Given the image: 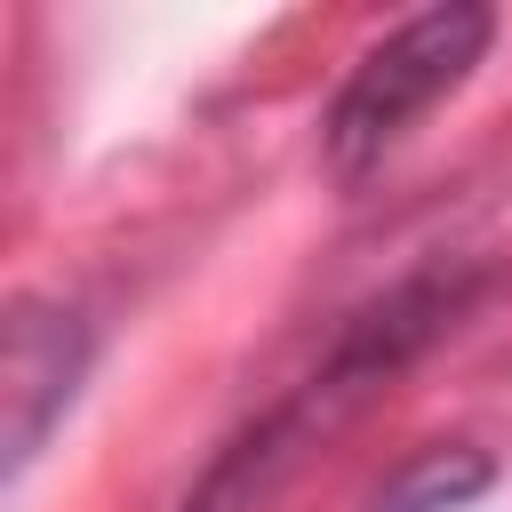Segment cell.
I'll list each match as a JSON object with an SVG mask.
<instances>
[{
	"mask_svg": "<svg viewBox=\"0 0 512 512\" xmlns=\"http://www.w3.org/2000/svg\"><path fill=\"white\" fill-rule=\"evenodd\" d=\"M488 32H496L488 8H424L400 32H384L352 64V80L336 88V104H328V160L344 176L368 168V160H384L440 96L464 88V72L480 64Z\"/></svg>",
	"mask_w": 512,
	"mask_h": 512,
	"instance_id": "cell-1",
	"label": "cell"
},
{
	"mask_svg": "<svg viewBox=\"0 0 512 512\" xmlns=\"http://www.w3.org/2000/svg\"><path fill=\"white\" fill-rule=\"evenodd\" d=\"M88 368V336L72 312L48 304H16L8 320V360H0V400H8V464H32V448L48 440V424L72 408Z\"/></svg>",
	"mask_w": 512,
	"mask_h": 512,
	"instance_id": "cell-2",
	"label": "cell"
},
{
	"mask_svg": "<svg viewBox=\"0 0 512 512\" xmlns=\"http://www.w3.org/2000/svg\"><path fill=\"white\" fill-rule=\"evenodd\" d=\"M480 480H488V464H480V456H456V464H448V456H432V464H416V472L384 496V512H448V504H456V496H472Z\"/></svg>",
	"mask_w": 512,
	"mask_h": 512,
	"instance_id": "cell-3",
	"label": "cell"
}]
</instances>
